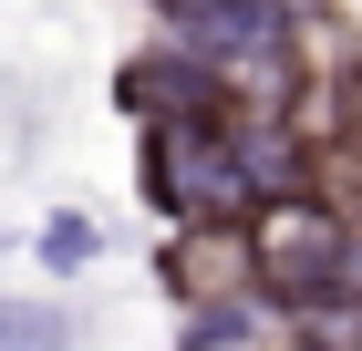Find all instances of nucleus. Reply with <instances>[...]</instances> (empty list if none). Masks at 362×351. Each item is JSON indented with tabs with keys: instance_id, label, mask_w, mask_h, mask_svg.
<instances>
[{
	"instance_id": "f257e3e1",
	"label": "nucleus",
	"mask_w": 362,
	"mask_h": 351,
	"mask_svg": "<svg viewBox=\"0 0 362 351\" xmlns=\"http://www.w3.org/2000/svg\"><path fill=\"white\" fill-rule=\"evenodd\" d=\"M145 196L176 227H228L259 207V176L238 155V135H218V124H156L145 135Z\"/></svg>"
},
{
	"instance_id": "f03ea898",
	"label": "nucleus",
	"mask_w": 362,
	"mask_h": 351,
	"mask_svg": "<svg viewBox=\"0 0 362 351\" xmlns=\"http://www.w3.org/2000/svg\"><path fill=\"white\" fill-rule=\"evenodd\" d=\"M341 258H352V238H341V217L321 196H269L249 217V279L269 299H290V310L341 299Z\"/></svg>"
},
{
	"instance_id": "7ed1b4c3",
	"label": "nucleus",
	"mask_w": 362,
	"mask_h": 351,
	"mask_svg": "<svg viewBox=\"0 0 362 351\" xmlns=\"http://www.w3.org/2000/svg\"><path fill=\"white\" fill-rule=\"evenodd\" d=\"M124 104L145 114V135L156 124H218V62L207 52H145V62H124Z\"/></svg>"
},
{
	"instance_id": "20e7f679",
	"label": "nucleus",
	"mask_w": 362,
	"mask_h": 351,
	"mask_svg": "<svg viewBox=\"0 0 362 351\" xmlns=\"http://www.w3.org/2000/svg\"><path fill=\"white\" fill-rule=\"evenodd\" d=\"M0 351H62V310L52 299H0Z\"/></svg>"
},
{
	"instance_id": "39448f33",
	"label": "nucleus",
	"mask_w": 362,
	"mask_h": 351,
	"mask_svg": "<svg viewBox=\"0 0 362 351\" xmlns=\"http://www.w3.org/2000/svg\"><path fill=\"white\" fill-rule=\"evenodd\" d=\"M310 351H362V299H321V310H300Z\"/></svg>"
},
{
	"instance_id": "423d86ee",
	"label": "nucleus",
	"mask_w": 362,
	"mask_h": 351,
	"mask_svg": "<svg viewBox=\"0 0 362 351\" xmlns=\"http://www.w3.org/2000/svg\"><path fill=\"white\" fill-rule=\"evenodd\" d=\"M42 258H52V269H83V258H93V227H83V217H52V227H42Z\"/></svg>"
},
{
	"instance_id": "0eeeda50",
	"label": "nucleus",
	"mask_w": 362,
	"mask_h": 351,
	"mask_svg": "<svg viewBox=\"0 0 362 351\" xmlns=\"http://www.w3.org/2000/svg\"><path fill=\"white\" fill-rule=\"evenodd\" d=\"M156 11H176V21H207V11H218V0H156Z\"/></svg>"
}]
</instances>
